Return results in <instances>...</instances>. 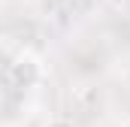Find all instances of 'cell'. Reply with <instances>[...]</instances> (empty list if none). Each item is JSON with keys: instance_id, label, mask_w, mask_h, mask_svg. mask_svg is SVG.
Wrapping results in <instances>:
<instances>
[{"instance_id": "cell-1", "label": "cell", "mask_w": 130, "mask_h": 127, "mask_svg": "<svg viewBox=\"0 0 130 127\" xmlns=\"http://www.w3.org/2000/svg\"><path fill=\"white\" fill-rule=\"evenodd\" d=\"M9 79H12V82H18L21 88H33V85L42 79V64L36 61L33 55L21 52L15 61L9 64Z\"/></svg>"}, {"instance_id": "cell-2", "label": "cell", "mask_w": 130, "mask_h": 127, "mask_svg": "<svg viewBox=\"0 0 130 127\" xmlns=\"http://www.w3.org/2000/svg\"><path fill=\"white\" fill-rule=\"evenodd\" d=\"M42 127H76V124H73L70 118H61V115H55V118H48Z\"/></svg>"}, {"instance_id": "cell-3", "label": "cell", "mask_w": 130, "mask_h": 127, "mask_svg": "<svg viewBox=\"0 0 130 127\" xmlns=\"http://www.w3.org/2000/svg\"><path fill=\"white\" fill-rule=\"evenodd\" d=\"M121 127H130V118H124V124H121Z\"/></svg>"}]
</instances>
